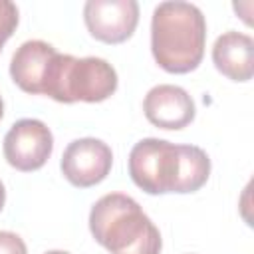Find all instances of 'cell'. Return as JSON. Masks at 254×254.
Segmentation results:
<instances>
[{
	"label": "cell",
	"mask_w": 254,
	"mask_h": 254,
	"mask_svg": "<svg viewBox=\"0 0 254 254\" xmlns=\"http://www.w3.org/2000/svg\"><path fill=\"white\" fill-rule=\"evenodd\" d=\"M4 200H6V190H4V185L0 181V210L4 208Z\"/></svg>",
	"instance_id": "cell-14"
},
{
	"label": "cell",
	"mask_w": 254,
	"mask_h": 254,
	"mask_svg": "<svg viewBox=\"0 0 254 254\" xmlns=\"http://www.w3.org/2000/svg\"><path fill=\"white\" fill-rule=\"evenodd\" d=\"M46 254H69V252H65V250H50Z\"/></svg>",
	"instance_id": "cell-15"
},
{
	"label": "cell",
	"mask_w": 254,
	"mask_h": 254,
	"mask_svg": "<svg viewBox=\"0 0 254 254\" xmlns=\"http://www.w3.org/2000/svg\"><path fill=\"white\" fill-rule=\"evenodd\" d=\"M2 149L10 167L22 173H32L42 169L50 159L54 151V137L44 121L20 119L6 133Z\"/></svg>",
	"instance_id": "cell-5"
},
{
	"label": "cell",
	"mask_w": 254,
	"mask_h": 254,
	"mask_svg": "<svg viewBox=\"0 0 254 254\" xmlns=\"http://www.w3.org/2000/svg\"><path fill=\"white\" fill-rule=\"evenodd\" d=\"M117 89L115 67L101 58H73L69 54H56L46 81L44 95L60 103H99L111 97Z\"/></svg>",
	"instance_id": "cell-3"
},
{
	"label": "cell",
	"mask_w": 254,
	"mask_h": 254,
	"mask_svg": "<svg viewBox=\"0 0 254 254\" xmlns=\"http://www.w3.org/2000/svg\"><path fill=\"white\" fill-rule=\"evenodd\" d=\"M143 111L149 123L159 129H183L196 113L189 91L171 83L151 87L143 99Z\"/></svg>",
	"instance_id": "cell-8"
},
{
	"label": "cell",
	"mask_w": 254,
	"mask_h": 254,
	"mask_svg": "<svg viewBox=\"0 0 254 254\" xmlns=\"http://www.w3.org/2000/svg\"><path fill=\"white\" fill-rule=\"evenodd\" d=\"M214 67L232 81H248L254 73V42L248 34L228 30L212 46Z\"/></svg>",
	"instance_id": "cell-10"
},
{
	"label": "cell",
	"mask_w": 254,
	"mask_h": 254,
	"mask_svg": "<svg viewBox=\"0 0 254 254\" xmlns=\"http://www.w3.org/2000/svg\"><path fill=\"white\" fill-rule=\"evenodd\" d=\"M83 22L95 40L121 44L133 36L139 24V4L135 0H87Z\"/></svg>",
	"instance_id": "cell-7"
},
{
	"label": "cell",
	"mask_w": 254,
	"mask_h": 254,
	"mask_svg": "<svg viewBox=\"0 0 254 254\" xmlns=\"http://www.w3.org/2000/svg\"><path fill=\"white\" fill-rule=\"evenodd\" d=\"M131 181L149 194L177 192L181 177V149L179 145L147 137L133 145L129 153Z\"/></svg>",
	"instance_id": "cell-4"
},
{
	"label": "cell",
	"mask_w": 254,
	"mask_h": 254,
	"mask_svg": "<svg viewBox=\"0 0 254 254\" xmlns=\"http://www.w3.org/2000/svg\"><path fill=\"white\" fill-rule=\"evenodd\" d=\"M89 230L111 254H159L161 234L139 202L123 192L101 196L89 212Z\"/></svg>",
	"instance_id": "cell-2"
},
{
	"label": "cell",
	"mask_w": 254,
	"mask_h": 254,
	"mask_svg": "<svg viewBox=\"0 0 254 254\" xmlns=\"http://www.w3.org/2000/svg\"><path fill=\"white\" fill-rule=\"evenodd\" d=\"M2 115H4V101H2V97H0V119H2Z\"/></svg>",
	"instance_id": "cell-16"
},
{
	"label": "cell",
	"mask_w": 254,
	"mask_h": 254,
	"mask_svg": "<svg viewBox=\"0 0 254 254\" xmlns=\"http://www.w3.org/2000/svg\"><path fill=\"white\" fill-rule=\"evenodd\" d=\"M181 149V177L177 192H194L206 185L210 175V159L196 145H179Z\"/></svg>",
	"instance_id": "cell-11"
},
{
	"label": "cell",
	"mask_w": 254,
	"mask_h": 254,
	"mask_svg": "<svg viewBox=\"0 0 254 254\" xmlns=\"http://www.w3.org/2000/svg\"><path fill=\"white\" fill-rule=\"evenodd\" d=\"M56 54H58L56 48L48 42H42V40L24 42L14 52L10 62L12 81L26 93L44 95V81Z\"/></svg>",
	"instance_id": "cell-9"
},
{
	"label": "cell",
	"mask_w": 254,
	"mask_h": 254,
	"mask_svg": "<svg viewBox=\"0 0 254 254\" xmlns=\"http://www.w3.org/2000/svg\"><path fill=\"white\" fill-rule=\"evenodd\" d=\"M113 165V153L107 143L95 137L71 141L62 155V173L73 187L87 189L101 183Z\"/></svg>",
	"instance_id": "cell-6"
},
{
	"label": "cell",
	"mask_w": 254,
	"mask_h": 254,
	"mask_svg": "<svg viewBox=\"0 0 254 254\" xmlns=\"http://www.w3.org/2000/svg\"><path fill=\"white\" fill-rule=\"evenodd\" d=\"M206 22L202 12L181 0L161 2L151 20V52L169 73H189L204 56Z\"/></svg>",
	"instance_id": "cell-1"
},
{
	"label": "cell",
	"mask_w": 254,
	"mask_h": 254,
	"mask_svg": "<svg viewBox=\"0 0 254 254\" xmlns=\"http://www.w3.org/2000/svg\"><path fill=\"white\" fill-rule=\"evenodd\" d=\"M0 254H28V248L16 232L0 230Z\"/></svg>",
	"instance_id": "cell-13"
},
{
	"label": "cell",
	"mask_w": 254,
	"mask_h": 254,
	"mask_svg": "<svg viewBox=\"0 0 254 254\" xmlns=\"http://www.w3.org/2000/svg\"><path fill=\"white\" fill-rule=\"evenodd\" d=\"M18 28V8L10 0H0V52L6 40L12 38V34Z\"/></svg>",
	"instance_id": "cell-12"
}]
</instances>
